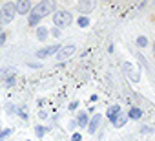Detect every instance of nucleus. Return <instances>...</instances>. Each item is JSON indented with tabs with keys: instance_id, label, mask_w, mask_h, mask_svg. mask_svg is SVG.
Segmentation results:
<instances>
[{
	"instance_id": "1",
	"label": "nucleus",
	"mask_w": 155,
	"mask_h": 141,
	"mask_svg": "<svg viewBox=\"0 0 155 141\" xmlns=\"http://www.w3.org/2000/svg\"><path fill=\"white\" fill-rule=\"evenodd\" d=\"M53 20H55L57 26H68V24H71L73 15H71L69 11H66V9H58V11L53 15Z\"/></svg>"
},
{
	"instance_id": "7",
	"label": "nucleus",
	"mask_w": 155,
	"mask_h": 141,
	"mask_svg": "<svg viewBox=\"0 0 155 141\" xmlns=\"http://www.w3.org/2000/svg\"><path fill=\"white\" fill-rule=\"evenodd\" d=\"M29 8H31L29 0H20V2L15 4V9H17V13H20V15H26V13L29 11Z\"/></svg>"
},
{
	"instance_id": "13",
	"label": "nucleus",
	"mask_w": 155,
	"mask_h": 141,
	"mask_svg": "<svg viewBox=\"0 0 155 141\" xmlns=\"http://www.w3.org/2000/svg\"><path fill=\"white\" fill-rule=\"evenodd\" d=\"M91 8H93V4H91V2H81V4H79V9H81L82 13H86V11H90Z\"/></svg>"
},
{
	"instance_id": "22",
	"label": "nucleus",
	"mask_w": 155,
	"mask_h": 141,
	"mask_svg": "<svg viewBox=\"0 0 155 141\" xmlns=\"http://www.w3.org/2000/svg\"><path fill=\"white\" fill-rule=\"evenodd\" d=\"M6 42V35H0V44H4Z\"/></svg>"
},
{
	"instance_id": "10",
	"label": "nucleus",
	"mask_w": 155,
	"mask_h": 141,
	"mask_svg": "<svg viewBox=\"0 0 155 141\" xmlns=\"http://www.w3.org/2000/svg\"><path fill=\"white\" fill-rule=\"evenodd\" d=\"M13 75H15V70L13 68H6V70L0 72V81H4L6 77H13Z\"/></svg>"
},
{
	"instance_id": "16",
	"label": "nucleus",
	"mask_w": 155,
	"mask_h": 141,
	"mask_svg": "<svg viewBox=\"0 0 155 141\" xmlns=\"http://www.w3.org/2000/svg\"><path fill=\"white\" fill-rule=\"evenodd\" d=\"M38 20H40V17H38L37 13H31V17H29V26H35Z\"/></svg>"
},
{
	"instance_id": "6",
	"label": "nucleus",
	"mask_w": 155,
	"mask_h": 141,
	"mask_svg": "<svg viewBox=\"0 0 155 141\" xmlns=\"http://www.w3.org/2000/svg\"><path fill=\"white\" fill-rule=\"evenodd\" d=\"M58 50H60L58 46H48V48H44V50H38V51H37V57H38V59H44V57H49V55L57 53Z\"/></svg>"
},
{
	"instance_id": "21",
	"label": "nucleus",
	"mask_w": 155,
	"mask_h": 141,
	"mask_svg": "<svg viewBox=\"0 0 155 141\" xmlns=\"http://www.w3.org/2000/svg\"><path fill=\"white\" fill-rule=\"evenodd\" d=\"M9 134H11V130H6L2 136H0V141H4V137H6V136H9Z\"/></svg>"
},
{
	"instance_id": "24",
	"label": "nucleus",
	"mask_w": 155,
	"mask_h": 141,
	"mask_svg": "<svg viewBox=\"0 0 155 141\" xmlns=\"http://www.w3.org/2000/svg\"><path fill=\"white\" fill-rule=\"evenodd\" d=\"M0 31H2V28H0Z\"/></svg>"
},
{
	"instance_id": "18",
	"label": "nucleus",
	"mask_w": 155,
	"mask_h": 141,
	"mask_svg": "<svg viewBox=\"0 0 155 141\" xmlns=\"http://www.w3.org/2000/svg\"><path fill=\"white\" fill-rule=\"evenodd\" d=\"M79 26H81V28H86V26H88V19H86V17H81V19H79Z\"/></svg>"
},
{
	"instance_id": "9",
	"label": "nucleus",
	"mask_w": 155,
	"mask_h": 141,
	"mask_svg": "<svg viewBox=\"0 0 155 141\" xmlns=\"http://www.w3.org/2000/svg\"><path fill=\"white\" fill-rule=\"evenodd\" d=\"M126 121H128V115H126V114H119V115L113 119V125H115V126H122Z\"/></svg>"
},
{
	"instance_id": "11",
	"label": "nucleus",
	"mask_w": 155,
	"mask_h": 141,
	"mask_svg": "<svg viewBox=\"0 0 155 141\" xmlns=\"http://www.w3.org/2000/svg\"><path fill=\"white\" fill-rule=\"evenodd\" d=\"M119 114H120V108H119V106H111V108L108 110V117H110L111 121H113L115 115H119Z\"/></svg>"
},
{
	"instance_id": "20",
	"label": "nucleus",
	"mask_w": 155,
	"mask_h": 141,
	"mask_svg": "<svg viewBox=\"0 0 155 141\" xmlns=\"http://www.w3.org/2000/svg\"><path fill=\"white\" fill-rule=\"evenodd\" d=\"M140 132H142V134H150V132H151V128H150V126H142V128H140Z\"/></svg>"
},
{
	"instance_id": "17",
	"label": "nucleus",
	"mask_w": 155,
	"mask_h": 141,
	"mask_svg": "<svg viewBox=\"0 0 155 141\" xmlns=\"http://www.w3.org/2000/svg\"><path fill=\"white\" fill-rule=\"evenodd\" d=\"M146 44H148V39L146 37H139L137 39V46L139 48H146Z\"/></svg>"
},
{
	"instance_id": "3",
	"label": "nucleus",
	"mask_w": 155,
	"mask_h": 141,
	"mask_svg": "<svg viewBox=\"0 0 155 141\" xmlns=\"http://www.w3.org/2000/svg\"><path fill=\"white\" fill-rule=\"evenodd\" d=\"M53 8H55V4H53V2H40V4L35 8V11H33V13H37V15L42 19V17H46L48 13H51V9H53Z\"/></svg>"
},
{
	"instance_id": "19",
	"label": "nucleus",
	"mask_w": 155,
	"mask_h": 141,
	"mask_svg": "<svg viewBox=\"0 0 155 141\" xmlns=\"http://www.w3.org/2000/svg\"><path fill=\"white\" fill-rule=\"evenodd\" d=\"M44 134H46V128L44 126H37V136L38 137H44Z\"/></svg>"
},
{
	"instance_id": "2",
	"label": "nucleus",
	"mask_w": 155,
	"mask_h": 141,
	"mask_svg": "<svg viewBox=\"0 0 155 141\" xmlns=\"http://www.w3.org/2000/svg\"><path fill=\"white\" fill-rule=\"evenodd\" d=\"M15 4H11V2H8V4H4V8H2V22H11L13 19H15Z\"/></svg>"
},
{
	"instance_id": "4",
	"label": "nucleus",
	"mask_w": 155,
	"mask_h": 141,
	"mask_svg": "<svg viewBox=\"0 0 155 141\" xmlns=\"http://www.w3.org/2000/svg\"><path fill=\"white\" fill-rule=\"evenodd\" d=\"M73 51H75V46H73V44L64 46V48H60V50H58L57 59H58V60H66V59H69V57L73 55Z\"/></svg>"
},
{
	"instance_id": "8",
	"label": "nucleus",
	"mask_w": 155,
	"mask_h": 141,
	"mask_svg": "<svg viewBox=\"0 0 155 141\" xmlns=\"http://www.w3.org/2000/svg\"><path fill=\"white\" fill-rule=\"evenodd\" d=\"M122 70L126 72V75H128V77H131L133 81H139V75H137V72L133 70V66H131L130 62H124V64H122Z\"/></svg>"
},
{
	"instance_id": "14",
	"label": "nucleus",
	"mask_w": 155,
	"mask_h": 141,
	"mask_svg": "<svg viewBox=\"0 0 155 141\" xmlns=\"http://www.w3.org/2000/svg\"><path fill=\"white\" fill-rule=\"evenodd\" d=\"M37 37H38L40 40H44V39L48 37V29H46V28H38V29H37Z\"/></svg>"
},
{
	"instance_id": "23",
	"label": "nucleus",
	"mask_w": 155,
	"mask_h": 141,
	"mask_svg": "<svg viewBox=\"0 0 155 141\" xmlns=\"http://www.w3.org/2000/svg\"><path fill=\"white\" fill-rule=\"evenodd\" d=\"M73 141H81V136H79V134H75V136H73Z\"/></svg>"
},
{
	"instance_id": "12",
	"label": "nucleus",
	"mask_w": 155,
	"mask_h": 141,
	"mask_svg": "<svg viewBox=\"0 0 155 141\" xmlns=\"http://www.w3.org/2000/svg\"><path fill=\"white\" fill-rule=\"evenodd\" d=\"M140 115H142V112L139 108H131L130 114H128V117H131V119H140Z\"/></svg>"
},
{
	"instance_id": "15",
	"label": "nucleus",
	"mask_w": 155,
	"mask_h": 141,
	"mask_svg": "<svg viewBox=\"0 0 155 141\" xmlns=\"http://www.w3.org/2000/svg\"><path fill=\"white\" fill-rule=\"evenodd\" d=\"M79 125H81V126H86V125H88V115H86L84 112L79 115Z\"/></svg>"
},
{
	"instance_id": "5",
	"label": "nucleus",
	"mask_w": 155,
	"mask_h": 141,
	"mask_svg": "<svg viewBox=\"0 0 155 141\" xmlns=\"http://www.w3.org/2000/svg\"><path fill=\"white\" fill-rule=\"evenodd\" d=\"M101 121H102V115H99V114H97V115H93V117H91V121L88 123V132H90V134H95V132H97V128L101 126Z\"/></svg>"
}]
</instances>
